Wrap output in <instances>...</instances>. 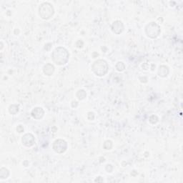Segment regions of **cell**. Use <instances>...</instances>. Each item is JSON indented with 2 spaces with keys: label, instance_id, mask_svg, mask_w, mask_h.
Listing matches in <instances>:
<instances>
[{
  "label": "cell",
  "instance_id": "obj_3",
  "mask_svg": "<svg viewBox=\"0 0 183 183\" xmlns=\"http://www.w3.org/2000/svg\"><path fill=\"white\" fill-rule=\"evenodd\" d=\"M22 139H23V140H27V141L23 142L24 145H26V146H27V147H28V142H30L31 146L34 144V138H33V136H32V135L31 136V137H30V138H29V139H28V134H25V136H24V137H23V138H22Z\"/></svg>",
  "mask_w": 183,
  "mask_h": 183
},
{
  "label": "cell",
  "instance_id": "obj_1",
  "mask_svg": "<svg viewBox=\"0 0 183 183\" xmlns=\"http://www.w3.org/2000/svg\"><path fill=\"white\" fill-rule=\"evenodd\" d=\"M92 68L93 69L100 68L94 72L95 73L97 74V75L102 76L107 72V63H106V62L104 60H99L98 62H96L94 64V65H93Z\"/></svg>",
  "mask_w": 183,
  "mask_h": 183
},
{
  "label": "cell",
  "instance_id": "obj_2",
  "mask_svg": "<svg viewBox=\"0 0 183 183\" xmlns=\"http://www.w3.org/2000/svg\"><path fill=\"white\" fill-rule=\"evenodd\" d=\"M64 145H66V142L63 140H57L54 144V149L56 152H59V147H60V150H62V152H64L66 150V147H64Z\"/></svg>",
  "mask_w": 183,
  "mask_h": 183
}]
</instances>
